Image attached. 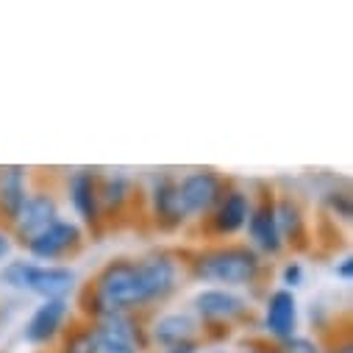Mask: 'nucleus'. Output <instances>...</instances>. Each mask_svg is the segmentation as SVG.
I'll return each mask as SVG.
<instances>
[{"instance_id": "a878e982", "label": "nucleus", "mask_w": 353, "mask_h": 353, "mask_svg": "<svg viewBox=\"0 0 353 353\" xmlns=\"http://www.w3.org/2000/svg\"><path fill=\"white\" fill-rule=\"evenodd\" d=\"M239 353H276V350H273V342L268 339H250Z\"/></svg>"}, {"instance_id": "aec40b11", "label": "nucleus", "mask_w": 353, "mask_h": 353, "mask_svg": "<svg viewBox=\"0 0 353 353\" xmlns=\"http://www.w3.org/2000/svg\"><path fill=\"white\" fill-rule=\"evenodd\" d=\"M323 206L328 209V214L334 217V223L339 220V223L347 225L350 217H353V198H350L347 190H328L323 195Z\"/></svg>"}, {"instance_id": "9b49d317", "label": "nucleus", "mask_w": 353, "mask_h": 353, "mask_svg": "<svg viewBox=\"0 0 353 353\" xmlns=\"http://www.w3.org/2000/svg\"><path fill=\"white\" fill-rule=\"evenodd\" d=\"M245 234H248L245 245H250L261 259H279L284 253V242L276 225V190L273 187H261L259 195L253 198Z\"/></svg>"}, {"instance_id": "9d476101", "label": "nucleus", "mask_w": 353, "mask_h": 353, "mask_svg": "<svg viewBox=\"0 0 353 353\" xmlns=\"http://www.w3.org/2000/svg\"><path fill=\"white\" fill-rule=\"evenodd\" d=\"M67 201L75 212V223L95 236L103 234L101 217V172L92 167H81L67 175Z\"/></svg>"}, {"instance_id": "20e7f679", "label": "nucleus", "mask_w": 353, "mask_h": 353, "mask_svg": "<svg viewBox=\"0 0 353 353\" xmlns=\"http://www.w3.org/2000/svg\"><path fill=\"white\" fill-rule=\"evenodd\" d=\"M190 312L201 323L203 342H225L236 325L248 323L253 317L250 301L236 290L223 287H203L192 295Z\"/></svg>"}, {"instance_id": "f257e3e1", "label": "nucleus", "mask_w": 353, "mask_h": 353, "mask_svg": "<svg viewBox=\"0 0 353 353\" xmlns=\"http://www.w3.org/2000/svg\"><path fill=\"white\" fill-rule=\"evenodd\" d=\"M187 279L184 259L172 248H156L139 259L117 256L78 287V317L101 320L109 314H139L167 303Z\"/></svg>"}, {"instance_id": "a211bd4d", "label": "nucleus", "mask_w": 353, "mask_h": 353, "mask_svg": "<svg viewBox=\"0 0 353 353\" xmlns=\"http://www.w3.org/2000/svg\"><path fill=\"white\" fill-rule=\"evenodd\" d=\"M31 192V172L23 164L0 167V225H12Z\"/></svg>"}, {"instance_id": "bb28decb", "label": "nucleus", "mask_w": 353, "mask_h": 353, "mask_svg": "<svg viewBox=\"0 0 353 353\" xmlns=\"http://www.w3.org/2000/svg\"><path fill=\"white\" fill-rule=\"evenodd\" d=\"M206 353H228V350H225V347H220V345H217V347H212V350H206Z\"/></svg>"}, {"instance_id": "4468645a", "label": "nucleus", "mask_w": 353, "mask_h": 353, "mask_svg": "<svg viewBox=\"0 0 353 353\" xmlns=\"http://www.w3.org/2000/svg\"><path fill=\"white\" fill-rule=\"evenodd\" d=\"M72 317L75 314L70 301H39V306H34V312L23 323V339L31 347H48L61 339Z\"/></svg>"}, {"instance_id": "dca6fc26", "label": "nucleus", "mask_w": 353, "mask_h": 353, "mask_svg": "<svg viewBox=\"0 0 353 353\" xmlns=\"http://www.w3.org/2000/svg\"><path fill=\"white\" fill-rule=\"evenodd\" d=\"M139 184L128 172H101V217L103 228L125 220L139 201Z\"/></svg>"}, {"instance_id": "6ab92c4d", "label": "nucleus", "mask_w": 353, "mask_h": 353, "mask_svg": "<svg viewBox=\"0 0 353 353\" xmlns=\"http://www.w3.org/2000/svg\"><path fill=\"white\" fill-rule=\"evenodd\" d=\"M56 353H98L92 320L72 317V323L67 325V331L59 339V350Z\"/></svg>"}, {"instance_id": "f3484780", "label": "nucleus", "mask_w": 353, "mask_h": 353, "mask_svg": "<svg viewBox=\"0 0 353 353\" xmlns=\"http://www.w3.org/2000/svg\"><path fill=\"white\" fill-rule=\"evenodd\" d=\"M276 225L284 250H309V217L292 192H276Z\"/></svg>"}, {"instance_id": "39448f33", "label": "nucleus", "mask_w": 353, "mask_h": 353, "mask_svg": "<svg viewBox=\"0 0 353 353\" xmlns=\"http://www.w3.org/2000/svg\"><path fill=\"white\" fill-rule=\"evenodd\" d=\"M228 184L231 181L225 175L212 167H195V170L179 175V198H181L187 220L203 223L209 217V212L217 206V201L223 198Z\"/></svg>"}, {"instance_id": "5701e85b", "label": "nucleus", "mask_w": 353, "mask_h": 353, "mask_svg": "<svg viewBox=\"0 0 353 353\" xmlns=\"http://www.w3.org/2000/svg\"><path fill=\"white\" fill-rule=\"evenodd\" d=\"M12 253H14V239H12L6 225H0V268L12 259Z\"/></svg>"}, {"instance_id": "0eeeda50", "label": "nucleus", "mask_w": 353, "mask_h": 353, "mask_svg": "<svg viewBox=\"0 0 353 353\" xmlns=\"http://www.w3.org/2000/svg\"><path fill=\"white\" fill-rule=\"evenodd\" d=\"M145 209L150 214V223L161 234H179L190 220L184 214L181 198H179V175L175 172H156L150 179V187L145 192Z\"/></svg>"}, {"instance_id": "f03ea898", "label": "nucleus", "mask_w": 353, "mask_h": 353, "mask_svg": "<svg viewBox=\"0 0 353 353\" xmlns=\"http://www.w3.org/2000/svg\"><path fill=\"white\" fill-rule=\"evenodd\" d=\"M181 259L190 281L236 292L259 287L268 276V261L245 242H206L195 250H181Z\"/></svg>"}, {"instance_id": "2eb2a0df", "label": "nucleus", "mask_w": 353, "mask_h": 353, "mask_svg": "<svg viewBox=\"0 0 353 353\" xmlns=\"http://www.w3.org/2000/svg\"><path fill=\"white\" fill-rule=\"evenodd\" d=\"M148 328V345L164 350L179 342H190V339H203L201 323L195 320V314L190 309H170V312H159L150 323H145Z\"/></svg>"}, {"instance_id": "4be33fe9", "label": "nucleus", "mask_w": 353, "mask_h": 353, "mask_svg": "<svg viewBox=\"0 0 353 353\" xmlns=\"http://www.w3.org/2000/svg\"><path fill=\"white\" fill-rule=\"evenodd\" d=\"M273 350L276 353H325L320 339H312V336H303V334H298V336H292L281 345H273Z\"/></svg>"}, {"instance_id": "b1692460", "label": "nucleus", "mask_w": 353, "mask_h": 353, "mask_svg": "<svg viewBox=\"0 0 353 353\" xmlns=\"http://www.w3.org/2000/svg\"><path fill=\"white\" fill-rule=\"evenodd\" d=\"M206 342L203 339H190V342H179V345H172V347H164L159 353H203Z\"/></svg>"}, {"instance_id": "7ed1b4c3", "label": "nucleus", "mask_w": 353, "mask_h": 353, "mask_svg": "<svg viewBox=\"0 0 353 353\" xmlns=\"http://www.w3.org/2000/svg\"><path fill=\"white\" fill-rule=\"evenodd\" d=\"M0 281L23 295L39 301H70L78 292V273L70 264H39L31 259H9L0 268Z\"/></svg>"}, {"instance_id": "412c9836", "label": "nucleus", "mask_w": 353, "mask_h": 353, "mask_svg": "<svg viewBox=\"0 0 353 353\" xmlns=\"http://www.w3.org/2000/svg\"><path fill=\"white\" fill-rule=\"evenodd\" d=\"M279 284L284 287V290H290V292H295V290H301L303 284H306V268H303V261L301 259H287L284 264H281V270H279Z\"/></svg>"}, {"instance_id": "1a4fd4ad", "label": "nucleus", "mask_w": 353, "mask_h": 353, "mask_svg": "<svg viewBox=\"0 0 353 353\" xmlns=\"http://www.w3.org/2000/svg\"><path fill=\"white\" fill-rule=\"evenodd\" d=\"M92 325L98 353H145L150 347L145 317L139 314H109L92 320Z\"/></svg>"}, {"instance_id": "423d86ee", "label": "nucleus", "mask_w": 353, "mask_h": 353, "mask_svg": "<svg viewBox=\"0 0 353 353\" xmlns=\"http://www.w3.org/2000/svg\"><path fill=\"white\" fill-rule=\"evenodd\" d=\"M250 209H253L250 190H245L239 184H228L225 192H223V198L217 201V206L198 225H201V231H203V236L209 242H231L236 234L245 231L248 217H250Z\"/></svg>"}, {"instance_id": "f8f14e48", "label": "nucleus", "mask_w": 353, "mask_h": 353, "mask_svg": "<svg viewBox=\"0 0 353 353\" xmlns=\"http://www.w3.org/2000/svg\"><path fill=\"white\" fill-rule=\"evenodd\" d=\"M59 217H61V206H59L56 192L53 190H42V187H31L20 214L9 225V234H12L14 245L26 248L31 239H37L42 231H48Z\"/></svg>"}, {"instance_id": "393cba45", "label": "nucleus", "mask_w": 353, "mask_h": 353, "mask_svg": "<svg viewBox=\"0 0 353 353\" xmlns=\"http://www.w3.org/2000/svg\"><path fill=\"white\" fill-rule=\"evenodd\" d=\"M334 273H336V279H342L345 284H350V279H353V256H342L339 264L334 268Z\"/></svg>"}, {"instance_id": "6e6552de", "label": "nucleus", "mask_w": 353, "mask_h": 353, "mask_svg": "<svg viewBox=\"0 0 353 353\" xmlns=\"http://www.w3.org/2000/svg\"><path fill=\"white\" fill-rule=\"evenodd\" d=\"M86 245V231L67 217H59L48 231L26 245V256L39 264H64L75 259Z\"/></svg>"}, {"instance_id": "ddd939ff", "label": "nucleus", "mask_w": 353, "mask_h": 353, "mask_svg": "<svg viewBox=\"0 0 353 353\" xmlns=\"http://www.w3.org/2000/svg\"><path fill=\"white\" fill-rule=\"evenodd\" d=\"M301 328V306H298V295L284 290V287H273L264 292V303H261V331L264 339L281 345L292 336H298Z\"/></svg>"}]
</instances>
